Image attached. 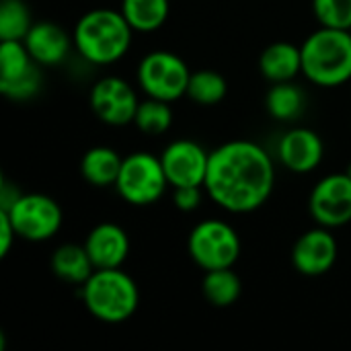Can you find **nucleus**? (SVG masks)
I'll use <instances>...</instances> for the list:
<instances>
[{"label":"nucleus","mask_w":351,"mask_h":351,"mask_svg":"<svg viewBox=\"0 0 351 351\" xmlns=\"http://www.w3.org/2000/svg\"><path fill=\"white\" fill-rule=\"evenodd\" d=\"M276 185V165L263 146L230 140L210 152L204 189L230 214H251L267 204Z\"/></svg>","instance_id":"1"},{"label":"nucleus","mask_w":351,"mask_h":351,"mask_svg":"<svg viewBox=\"0 0 351 351\" xmlns=\"http://www.w3.org/2000/svg\"><path fill=\"white\" fill-rule=\"evenodd\" d=\"M134 29L113 8H95L82 14L74 27L72 39L76 51L95 66H111L119 62L132 47Z\"/></svg>","instance_id":"2"},{"label":"nucleus","mask_w":351,"mask_h":351,"mask_svg":"<svg viewBox=\"0 0 351 351\" xmlns=\"http://www.w3.org/2000/svg\"><path fill=\"white\" fill-rule=\"evenodd\" d=\"M302 74L317 86H339L351 80V31L321 27L300 45Z\"/></svg>","instance_id":"3"},{"label":"nucleus","mask_w":351,"mask_h":351,"mask_svg":"<svg viewBox=\"0 0 351 351\" xmlns=\"http://www.w3.org/2000/svg\"><path fill=\"white\" fill-rule=\"evenodd\" d=\"M82 302L97 321L119 325L136 315L140 290L134 278L119 267L95 269L82 284Z\"/></svg>","instance_id":"4"},{"label":"nucleus","mask_w":351,"mask_h":351,"mask_svg":"<svg viewBox=\"0 0 351 351\" xmlns=\"http://www.w3.org/2000/svg\"><path fill=\"white\" fill-rule=\"evenodd\" d=\"M171 187L160 162V156L150 152H134L123 158L115 189L119 197L132 206H152Z\"/></svg>","instance_id":"5"},{"label":"nucleus","mask_w":351,"mask_h":351,"mask_svg":"<svg viewBox=\"0 0 351 351\" xmlns=\"http://www.w3.org/2000/svg\"><path fill=\"white\" fill-rule=\"evenodd\" d=\"M187 253L204 271L232 267L241 255V239L224 220H202L187 239Z\"/></svg>","instance_id":"6"},{"label":"nucleus","mask_w":351,"mask_h":351,"mask_svg":"<svg viewBox=\"0 0 351 351\" xmlns=\"http://www.w3.org/2000/svg\"><path fill=\"white\" fill-rule=\"evenodd\" d=\"M189 68L181 60V56L165 49H156L146 53L138 64V86L152 99H160L173 103L187 95L189 84Z\"/></svg>","instance_id":"7"},{"label":"nucleus","mask_w":351,"mask_h":351,"mask_svg":"<svg viewBox=\"0 0 351 351\" xmlns=\"http://www.w3.org/2000/svg\"><path fill=\"white\" fill-rule=\"evenodd\" d=\"M19 234L29 243H43L62 228V208L45 193H21L16 202L4 210Z\"/></svg>","instance_id":"8"},{"label":"nucleus","mask_w":351,"mask_h":351,"mask_svg":"<svg viewBox=\"0 0 351 351\" xmlns=\"http://www.w3.org/2000/svg\"><path fill=\"white\" fill-rule=\"evenodd\" d=\"M311 216L319 226L341 228L351 224V179L348 173L323 177L308 197Z\"/></svg>","instance_id":"9"},{"label":"nucleus","mask_w":351,"mask_h":351,"mask_svg":"<svg viewBox=\"0 0 351 351\" xmlns=\"http://www.w3.org/2000/svg\"><path fill=\"white\" fill-rule=\"evenodd\" d=\"M93 113L107 125H128L134 121L138 111V95L130 82L117 76H105L90 88L88 97Z\"/></svg>","instance_id":"10"},{"label":"nucleus","mask_w":351,"mask_h":351,"mask_svg":"<svg viewBox=\"0 0 351 351\" xmlns=\"http://www.w3.org/2000/svg\"><path fill=\"white\" fill-rule=\"evenodd\" d=\"M160 162L171 187H204L210 152L193 140H175L167 144L160 154Z\"/></svg>","instance_id":"11"},{"label":"nucleus","mask_w":351,"mask_h":351,"mask_svg":"<svg viewBox=\"0 0 351 351\" xmlns=\"http://www.w3.org/2000/svg\"><path fill=\"white\" fill-rule=\"evenodd\" d=\"M339 247L331 228L319 226L300 234L292 247V265L306 278H319L333 269Z\"/></svg>","instance_id":"12"},{"label":"nucleus","mask_w":351,"mask_h":351,"mask_svg":"<svg viewBox=\"0 0 351 351\" xmlns=\"http://www.w3.org/2000/svg\"><path fill=\"white\" fill-rule=\"evenodd\" d=\"M278 156L288 171L296 175H306L321 165L325 156V144L315 130L292 128L280 138Z\"/></svg>","instance_id":"13"},{"label":"nucleus","mask_w":351,"mask_h":351,"mask_svg":"<svg viewBox=\"0 0 351 351\" xmlns=\"http://www.w3.org/2000/svg\"><path fill=\"white\" fill-rule=\"evenodd\" d=\"M84 249L95 269L121 267L130 255V237L119 224L103 222L88 232L84 241Z\"/></svg>","instance_id":"14"},{"label":"nucleus","mask_w":351,"mask_h":351,"mask_svg":"<svg viewBox=\"0 0 351 351\" xmlns=\"http://www.w3.org/2000/svg\"><path fill=\"white\" fill-rule=\"evenodd\" d=\"M23 43L37 64L58 66L68 58L74 39L60 25L51 21H39V23H33Z\"/></svg>","instance_id":"15"},{"label":"nucleus","mask_w":351,"mask_h":351,"mask_svg":"<svg viewBox=\"0 0 351 351\" xmlns=\"http://www.w3.org/2000/svg\"><path fill=\"white\" fill-rule=\"evenodd\" d=\"M259 72L274 82H288L302 74V51L290 41H276L259 56Z\"/></svg>","instance_id":"16"},{"label":"nucleus","mask_w":351,"mask_h":351,"mask_svg":"<svg viewBox=\"0 0 351 351\" xmlns=\"http://www.w3.org/2000/svg\"><path fill=\"white\" fill-rule=\"evenodd\" d=\"M123 158L117 150L109 146H95L82 154L80 160V175L88 185L95 187H109L115 185Z\"/></svg>","instance_id":"17"},{"label":"nucleus","mask_w":351,"mask_h":351,"mask_svg":"<svg viewBox=\"0 0 351 351\" xmlns=\"http://www.w3.org/2000/svg\"><path fill=\"white\" fill-rule=\"evenodd\" d=\"M51 271L62 282L82 286L93 276L95 265H93L84 245L80 247V245L68 243V245H62V247H58L53 251V255H51Z\"/></svg>","instance_id":"18"},{"label":"nucleus","mask_w":351,"mask_h":351,"mask_svg":"<svg viewBox=\"0 0 351 351\" xmlns=\"http://www.w3.org/2000/svg\"><path fill=\"white\" fill-rule=\"evenodd\" d=\"M171 12L169 0H121V14L138 33L158 31Z\"/></svg>","instance_id":"19"},{"label":"nucleus","mask_w":351,"mask_h":351,"mask_svg":"<svg viewBox=\"0 0 351 351\" xmlns=\"http://www.w3.org/2000/svg\"><path fill=\"white\" fill-rule=\"evenodd\" d=\"M265 109L278 121H294L304 111V93L294 80L274 82L265 95Z\"/></svg>","instance_id":"20"},{"label":"nucleus","mask_w":351,"mask_h":351,"mask_svg":"<svg viewBox=\"0 0 351 351\" xmlns=\"http://www.w3.org/2000/svg\"><path fill=\"white\" fill-rule=\"evenodd\" d=\"M202 292L212 306L228 308L241 298L243 284L241 278L232 271V267H222V269L206 271L202 282Z\"/></svg>","instance_id":"21"},{"label":"nucleus","mask_w":351,"mask_h":351,"mask_svg":"<svg viewBox=\"0 0 351 351\" xmlns=\"http://www.w3.org/2000/svg\"><path fill=\"white\" fill-rule=\"evenodd\" d=\"M228 93L226 78L216 70H197L191 72L189 84H187V97L195 101L197 105L210 107L218 105Z\"/></svg>","instance_id":"22"},{"label":"nucleus","mask_w":351,"mask_h":351,"mask_svg":"<svg viewBox=\"0 0 351 351\" xmlns=\"http://www.w3.org/2000/svg\"><path fill=\"white\" fill-rule=\"evenodd\" d=\"M37 68L29 49L21 39L0 41V82L16 80Z\"/></svg>","instance_id":"23"},{"label":"nucleus","mask_w":351,"mask_h":351,"mask_svg":"<svg viewBox=\"0 0 351 351\" xmlns=\"http://www.w3.org/2000/svg\"><path fill=\"white\" fill-rule=\"evenodd\" d=\"M134 123L142 134L160 136L173 123V109H171V105L167 101L148 97L146 101H140Z\"/></svg>","instance_id":"24"},{"label":"nucleus","mask_w":351,"mask_h":351,"mask_svg":"<svg viewBox=\"0 0 351 351\" xmlns=\"http://www.w3.org/2000/svg\"><path fill=\"white\" fill-rule=\"evenodd\" d=\"M33 27L31 12L23 0H2L0 4V41L25 39Z\"/></svg>","instance_id":"25"},{"label":"nucleus","mask_w":351,"mask_h":351,"mask_svg":"<svg viewBox=\"0 0 351 351\" xmlns=\"http://www.w3.org/2000/svg\"><path fill=\"white\" fill-rule=\"evenodd\" d=\"M313 12L321 27L351 29V0H313Z\"/></svg>","instance_id":"26"},{"label":"nucleus","mask_w":351,"mask_h":351,"mask_svg":"<svg viewBox=\"0 0 351 351\" xmlns=\"http://www.w3.org/2000/svg\"><path fill=\"white\" fill-rule=\"evenodd\" d=\"M39 88H41L39 68L31 70L29 74H25L16 80L0 82V93L10 101H29L31 97H35L39 93Z\"/></svg>","instance_id":"27"},{"label":"nucleus","mask_w":351,"mask_h":351,"mask_svg":"<svg viewBox=\"0 0 351 351\" xmlns=\"http://www.w3.org/2000/svg\"><path fill=\"white\" fill-rule=\"evenodd\" d=\"M202 189L204 187H173V204L181 212H193L202 204Z\"/></svg>","instance_id":"28"},{"label":"nucleus","mask_w":351,"mask_h":351,"mask_svg":"<svg viewBox=\"0 0 351 351\" xmlns=\"http://www.w3.org/2000/svg\"><path fill=\"white\" fill-rule=\"evenodd\" d=\"M14 239H19V234H16V230H14L10 218H8V214L4 210H0V257L8 255Z\"/></svg>","instance_id":"29"},{"label":"nucleus","mask_w":351,"mask_h":351,"mask_svg":"<svg viewBox=\"0 0 351 351\" xmlns=\"http://www.w3.org/2000/svg\"><path fill=\"white\" fill-rule=\"evenodd\" d=\"M348 175H350V179H351V162H350V167H348V171H346Z\"/></svg>","instance_id":"30"},{"label":"nucleus","mask_w":351,"mask_h":351,"mask_svg":"<svg viewBox=\"0 0 351 351\" xmlns=\"http://www.w3.org/2000/svg\"><path fill=\"white\" fill-rule=\"evenodd\" d=\"M350 31H351V29H350Z\"/></svg>","instance_id":"31"}]
</instances>
